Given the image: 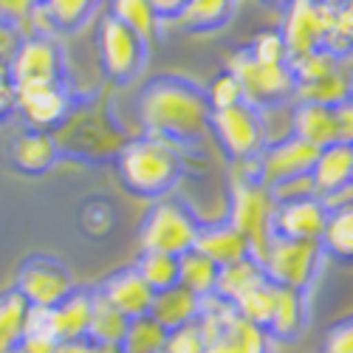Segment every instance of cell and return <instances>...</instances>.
Here are the masks:
<instances>
[{"label": "cell", "instance_id": "obj_1", "mask_svg": "<svg viewBox=\"0 0 353 353\" xmlns=\"http://www.w3.org/2000/svg\"><path fill=\"white\" fill-rule=\"evenodd\" d=\"M136 116L147 136L172 144H195L210 133L212 108L203 88L184 77H156L136 97Z\"/></svg>", "mask_w": 353, "mask_h": 353}, {"label": "cell", "instance_id": "obj_2", "mask_svg": "<svg viewBox=\"0 0 353 353\" xmlns=\"http://www.w3.org/2000/svg\"><path fill=\"white\" fill-rule=\"evenodd\" d=\"M116 172L130 195L159 201L179 184L184 159L179 153V144L141 133L125 141L119 156H116Z\"/></svg>", "mask_w": 353, "mask_h": 353}, {"label": "cell", "instance_id": "obj_3", "mask_svg": "<svg viewBox=\"0 0 353 353\" xmlns=\"http://www.w3.org/2000/svg\"><path fill=\"white\" fill-rule=\"evenodd\" d=\"M274 212L277 201L269 187H263L254 175V161L232 164L229 187V223L238 229L252 246V254L260 260L274 241Z\"/></svg>", "mask_w": 353, "mask_h": 353}, {"label": "cell", "instance_id": "obj_4", "mask_svg": "<svg viewBox=\"0 0 353 353\" xmlns=\"http://www.w3.org/2000/svg\"><path fill=\"white\" fill-rule=\"evenodd\" d=\"M198 232L201 221L190 212L187 203L161 198L144 215V223L139 229V246L141 252H164L181 257L190 249H195Z\"/></svg>", "mask_w": 353, "mask_h": 353}, {"label": "cell", "instance_id": "obj_5", "mask_svg": "<svg viewBox=\"0 0 353 353\" xmlns=\"http://www.w3.org/2000/svg\"><path fill=\"white\" fill-rule=\"evenodd\" d=\"M226 71L238 77V82L243 88V102H249L260 113L285 105V99H294V88H297V82H294V74H291L288 63L266 65V63L252 60L249 51L241 48V51L229 54Z\"/></svg>", "mask_w": 353, "mask_h": 353}, {"label": "cell", "instance_id": "obj_6", "mask_svg": "<svg viewBox=\"0 0 353 353\" xmlns=\"http://www.w3.org/2000/svg\"><path fill=\"white\" fill-rule=\"evenodd\" d=\"M325 260V249L319 241H288V238H274L260 257L263 274L269 283L280 288H294V291H308L311 283L319 274V266Z\"/></svg>", "mask_w": 353, "mask_h": 353}, {"label": "cell", "instance_id": "obj_7", "mask_svg": "<svg viewBox=\"0 0 353 353\" xmlns=\"http://www.w3.org/2000/svg\"><path fill=\"white\" fill-rule=\"evenodd\" d=\"M210 133L215 136L218 147L229 156L232 164L254 161L266 147V122H263V113L249 102L212 110Z\"/></svg>", "mask_w": 353, "mask_h": 353}, {"label": "cell", "instance_id": "obj_8", "mask_svg": "<svg viewBox=\"0 0 353 353\" xmlns=\"http://www.w3.org/2000/svg\"><path fill=\"white\" fill-rule=\"evenodd\" d=\"M147 46L136 32L125 23H119L116 17H102L99 26H97V54H99V65H102V74L116 82V85H128L133 82L144 63H147Z\"/></svg>", "mask_w": 353, "mask_h": 353}, {"label": "cell", "instance_id": "obj_9", "mask_svg": "<svg viewBox=\"0 0 353 353\" xmlns=\"http://www.w3.org/2000/svg\"><path fill=\"white\" fill-rule=\"evenodd\" d=\"M336 0H291L285 6V20L280 34L285 40L288 60L325 48L334 26Z\"/></svg>", "mask_w": 353, "mask_h": 353}, {"label": "cell", "instance_id": "obj_10", "mask_svg": "<svg viewBox=\"0 0 353 353\" xmlns=\"http://www.w3.org/2000/svg\"><path fill=\"white\" fill-rule=\"evenodd\" d=\"M319 150L311 147L308 141L297 139L294 133L269 141L266 147L260 150V156L254 159V175L263 187H280L291 179H303V175H311L314 161H316Z\"/></svg>", "mask_w": 353, "mask_h": 353}, {"label": "cell", "instance_id": "obj_11", "mask_svg": "<svg viewBox=\"0 0 353 353\" xmlns=\"http://www.w3.org/2000/svg\"><path fill=\"white\" fill-rule=\"evenodd\" d=\"M14 291L32 308H54L74 291V277L57 257L37 254L23 263Z\"/></svg>", "mask_w": 353, "mask_h": 353}, {"label": "cell", "instance_id": "obj_12", "mask_svg": "<svg viewBox=\"0 0 353 353\" xmlns=\"http://www.w3.org/2000/svg\"><path fill=\"white\" fill-rule=\"evenodd\" d=\"M71 91L65 82L54 85H14V110L32 130L54 133L71 116Z\"/></svg>", "mask_w": 353, "mask_h": 353}, {"label": "cell", "instance_id": "obj_13", "mask_svg": "<svg viewBox=\"0 0 353 353\" xmlns=\"http://www.w3.org/2000/svg\"><path fill=\"white\" fill-rule=\"evenodd\" d=\"M9 74L14 85H54L65 82V63L63 51L51 37L34 34L20 40L17 51L9 60Z\"/></svg>", "mask_w": 353, "mask_h": 353}, {"label": "cell", "instance_id": "obj_14", "mask_svg": "<svg viewBox=\"0 0 353 353\" xmlns=\"http://www.w3.org/2000/svg\"><path fill=\"white\" fill-rule=\"evenodd\" d=\"M60 128H68V139H57V144H60V153L63 150H74L79 159H113L119 156V150L125 147V136L122 130L116 128L108 116H91V113H85L82 119L77 125H71L68 119L60 125ZM57 128V130H60Z\"/></svg>", "mask_w": 353, "mask_h": 353}, {"label": "cell", "instance_id": "obj_15", "mask_svg": "<svg viewBox=\"0 0 353 353\" xmlns=\"http://www.w3.org/2000/svg\"><path fill=\"white\" fill-rule=\"evenodd\" d=\"M328 223V207L319 195L283 201L274 212V238L288 241H319Z\"/></svg>", "mask_w": 353, "mask_h": 353}, {"label": "cell", "instance_id": "obj_16", "mask_svg": "<svg viewBox=\"0 0 353 353\" xmlns=\"http://www.w3.org/2000/svg\"><path fill=\"white\" fill-rule=\"evenodd\" d=\"M99 294H102V297H105L113 308H119L128 319H136V316L150 314L153 300H156V291L141 280V274L136 272V266L113 272V274L99 285Z\"/></svg>", "mask_w": 353, "mask_h": 353}, {"label": "cell", "instance_id": "obj_17", "mask_svg": "<svg viewBox=\"0 0 353 353\" xmlns=\"http://www.w3.org/2000/svg\"><path fill=\"white\" fill-rule=\"evenodd\" d=\"M91 311H94V291L74 288L68 297L48 308V331L51 339L60 342H74V339H88V328H91Z\"/></svg>", "mask_w": 353, "mask_h": 353}, {"label": "cell", "instance_id": "obj_18", "mask_svg": "<svg viewBox=\"0 0 353 353\" xmlns=\"http://www.w3.org/2000/svg\"><path fill=\"white\" fill-rule=\"evenodd\" d=\"M195 249L201 254H207L218 269L232 266V263L246 260V257H254L249 241L229 221H223V223H201Z\"/></svg>", "mask_w": 353, "mask_h": 353}, {"label": "cell", "instance_id": "obj_19", "mask_svg": "<svg viewBox=\"0 0 353 353\" xmlns=\"http://www.w3.org/2000/svg\"><path fill=\"white\" fill-rule=\"evenodd\" d=\"M311 181L319 198L350 187L353 184V144L336 141V144L322 147L311 170Z\"/></svg>", "mask_w": 353, "mask_h": 353}, {"label": "cell", "instance_id": "obj_20", "mask_svg": "<svg viewBox=\"0 0 353 353\" xmlns=\"http://www.w3.org/2000/svg\"><path fill=\"white\" fill-rule=\"evenodd\" d=\"M291 133L308 141L311 147L322 150L328 144L339 141V125H336V110L328 105H314V102H297L291 108Z\"/></svg>", "mask_w": 353, "mask_h": 353}, {"label": "cell", "instance_id": "obj_21", "mask_svg": "<svg viewBox=\"0 0 353 353\" xmlns=\"http://www.w3.org/2000/svg\"><path fill=\"white\" fill-rule=\"evenodd\" d=\"M9 156H12L14 170H20L26 175H40V172H48L54 167V161L60 159V144H57V139L51 133L28 128L12 141Z\"/></svg>", "mask_w": 353, "mask_h": 353}, {"label": "cell", "instance_id": "obj_22", "mask_svg": "<svg viewBox=\"0 0 353 353\" xmlns=\"http://www.w3.org/2000/svg\"><path fill=\"white\" fill-rule=\"evenodd\" d=\"M198 314H201V297H195L184 285H172L167 291H159L153 300V308H150V316L167 331L192 325V322H198Z\"/></svg>", "mask_w": 353, "mask_h": 353}, {"label": "cell", "instance_id": "obj_23", "mask_svg": "<svg viewBox=\"0 0 353 353\" xmlns=\"http://www.w3.org/2000/svg\"><path fill=\"white\" fill-rule=\"evenodd\" d=\"M97 6L99 0H43L34 9V17L43 20V34L48 37L51 32H77L91 20Z\"/></svg>", "mask_w": 353, "mask_h": 353}, {"label": "cell", "instance_id": "obj_24", "mask_svg": "<svg viewBox=\"0 0 353 353\" xmlns=\"http://www.w3.org/2000/svg\"><path fill=\"white\" fill-rule=\"evenodd\" d=\"M303 328H305V294L277 285L274 311H272L269 328H266L269 336L280 339V342H291L303 334Z\"/></svg>", "mask_w": 353, "mask_h": 353}, {"label": "cell", "instance_id": "obj_25", "mask_svg": "<svg viewBox=\"0 0 353 353\" xmlns=\"http://www.w3.org/2000/svg\"><path fill=\"white\" fill-rule=\"evenodd\" d=\"M232 12L234 0H187L184 12L175 23L190 34H210L232 20Z\"/></svg>", "mask_w": 353, "mask_h": 353}, {"label": "cell", "instance_id": "obj_26", "mask_svg": "<svg viewBox=\"0 0 353 353\" xmlns=\"http://www.w3.org/2000/svg\"><path fill=\"white\" fill-rule=\"evenodd\" d=\"M266 280L263 274V266L257 257H246V260H238L232 266H223L218 272V283H215V297H221L223 303L234 305L246 291H252L254 285H260Z\"/></svg>", "mask_w": 353, "mask_h": 353}, {"label": "cell", "instance_id": "obj_27", "mask_svg": "<svg viewBox=\"0 0 353 353\" xmlns=\"http://www.w3.org/2000/svg\"><path fill=\"white\" fill-rule=\"evenodd\" d=\"M110 17L125 23L130 32H136L147 46H153L161 32V20L156 9L150 6V0H110Z\"/></svg>", "mask_w": 353, "mask_h": 353}, {"label": "cell", "instance_id": "obj_28", "mask_svg": "<svg viewBox=\"0 0 353 353\" xmlns=\"http://www.w3.org/2000/svg\"><path fill=\"white\" fill-rule=\"evenodd\" d=\"M319 243L325 249V257L353 263V203L328 210V223Z\"/></svg>", "mask_w": 353, "mask_h": 353}, {"label": "cell", "instance_id": "obj_29", "mask_svg": "<svg viewBox=\"0 0 353 353\" xmlns=\"http://www.w3.org/2000/svg\"><path fill=\"white\" fill-rule=\"evenodd\" d=\"M218 266L201 254L198 249H190L187 254L179 257V285H184L187 291H192L195 297H212L215 294V283H218Z\"/></svg>", "mask_w": 353, "mask_h": 353}, {"label": "cell", "instance_id": "obj_30", "mask_svg": "<svg viewBox=\"0 0 353 353\" xmlns=\"http://www.w3.org/2000/svg\"><path fill=\"white\" fill-rule=\"evenodd\" d=\"M128 316L113 308L99 291H94V311H91V328H88V339L94 345H122L128 334Z\"/></svg>", "mask_w": 353, "mask_h": 353}, {"label": "cell", "instance_id": "obj_31", "mask_svg": "<svg viewBox=\"0 0 353 353\" xmlns=\"http://www.w3.org/2000/svg\"><path fill=\"white\" fill-rule=\"evenodd\" d=\"M350 94H353V85H350V77L342 68H336L334 74L322 77V79H314V82L294 88V99L297 102H314V105H328V108H336Z\"/></svg>", "mask_w": 353, "mask_h": 353}, {"label": "cell", "instance_id": "obj_32", "mask_svg": "<svg viewBox=\"0 0 353 353\" xmlns=\"http://www.w3.org/2000/svg\"><path fill=\"white\" fill-rule=\"evenodd\" d=\"M28 303L17 291H9L0 297V353H12L26 331Z\"/></svg>", "mask_w": 353, "mask_h": 353}, {"label": "cell", "instance_id": "obj_33", "mask_svg": "<svg viewBox=\"0 0 353 353\" xmlns=\"http://www.w3.org/2000/svg\"><path fill=\"white\" fill-rule=\"evenodd\" d=\"M136 272L156 294L179 285V257L164 252H141L136 260Z\"/></svg>", "mask_w": 353, "mask_h": 353}, {"label": "cell", "instance_id": "obj_34", "mask_svg": "<svg viewBox=\"0 0 353 353\" xmlns=\"http://www.w3.org/2000/svg\"><path fill=\"white\" fill-rule=\"evenodd\" d=\"M223 342L229 345L232 353H269L272 350V336L266 328L254 325V322L243 319L241 314H234L226 331L221 334Z\"/></svg>", "mask_w": 353, "mask_h": 353}, {"label": "cell", "instance_id": "obj_35", "mask_svg": "<svg viewBox=\"0 0 353 353\" xmlns=\"http://www.w3.org/2000/svg\"><path fill=\"white\" fill-rule=\"evenodd\" d=\"M164 342H167V328H161L150 314H144L128 322L122 350L125 353H161Z\"/></svg>", "mask_w": 353, "mask_h": 353}, {"label": "cell", "instance_id": "obj_36", "mask_svg": "<svg viewBox=\"0 0 353 353\" xmlns=\"http://www.w3.org/2000/svg\"><path fill=\"white\" fill-rule=\"evenodd\" d=\"M274 300H277V285L263 280L260 285H254L252 291H246L243 297L234 303V311H238L243 319L254 322L260 328H269V319L274 311Z\"/></svg>", "mask_w": 353, "mask_h": 353}, {"label": "cell", "instance_id": "obj_37", "mask_svg": "<svg viewBox=\"0 0 353 353\" xmlns=\"http://www.w3.org/2000/svg\"><path fill=\"white\" fill-rule=\"evenodd\" d=\"M116 223H119V215H116V207L108 198H91L79 210V229H82V234H88V238H94V241L108 238L116 229Z\"/></svg>", "mask_w": 353, "mask_h": 353}, {"label": "cell", "instance_id": "obj_38", "mask_svg": "<svg viewBox=\"0 0 353 353\" xmlns=\"http://www.w3.org/2000/svg\"><path fill=\"white\" fill-rule=\"evenodd\" d=\"M288 68L294 74V82L305 85V82H314V79H322V77L334 74L342 65H339V57H334L328 48H319V51H311V54H303V57L288 60Z\"/></svg>", "mask_w": 353, "mask_h": 353}, {"label": "cell", "instance_id": "obj_39", "mask_svg": "<svg viewBox=\"0 0 353 353\" xmlns=\"http://www.w3.org/2000/svg\"><path fill=\"white\" fill-rule=\"evenodd\" d=\"M325 48L339 60L353 54V0H336L334 3V26Z\"/></svg>", "mask_w": 353, "mask_h": 353}, {"label": "cell", "instance_id": "obj_40", "mask_svg": "<svg viewBox=\"0 0 353 353\" xmlns=\"http://www.w3.org/2000/svg\"><path fill=\"white\" fill-rule=\"evenodd\" d=\"M246 51L252 60L266 63V65L288 63V51H285V40L280 34V28H263V32H257Z\"/></svg>", "mask_w": 353, "mask_h": 353}, {"label": "cell", "instance_id": "obj_41", "mask_svg": "<svg viewBox=\"0 0 353 353\" xmlns=\"http://www.w3.org/2000/svg\"><path fill=\"white\" fill-rule=\"evenodd\" d=\"M207 94V102L212 110H223V108H232V105H241L243 102V88L238 82V77L223 71L218 77H212V82L203 88Z\"/></svg>", "mask_w": 353, "mask_h": 353}, {"label": "cell", "instance_id": "obj_42", "mask_svg": "<svg viewBox=\"0 0 353 353\" xmlns=\"http://www.w3.org/2000/svg\"><path fill=\"white\" fill-rule=\"evenodd\" d=\"M203 350H207V339H203L198 322H192V325L167 331V342L161 353H203Z\"/></svg>", "mask_w": 353, "mask_h": 353}, {"label": "cell", "instance_id": "obj_43", "mask_svg": "<svg viewBox=\"0 0 353 353\" xmlns=\"http://www.w3.org/2000/svg\"><path fill=\"white\" fill-rule=\"evenodd\" d=\"M322 353H353V316L336 322V325L328 331Z\"/></svg>", "mask_w": 353, "mask_h": 353}, {"label": "cell", "instance_id": "obj_44", "mask_svg": "<svg viewBox=\"0 0 353 353\" xmlns=\"http://www.w3.org/2000/svg\"><path fill=\"white\" fill-rule=\"evenodd\" d=\"M43 0H0V20L14 26L20 20H28Z\"/></svg>", "mask_w": 353, "mask_h": 353}, {"label": "cell", "instance_id": "obj_45", "mask_svg": "<svg viewBox=\"0 0 353 353\" xmlns=\"http://www.w3.org/2000/svg\"><path fill=\"white\" fill-rule=\"evenodd\" d=\"M334 110H336V125H339V141L353 144V94L342 99Z\"/></svg>", "mask_w": 353, "mask_h": 353}, {"label": "cell", "instance_id": "obj_46", "mask_svg": "<svg viewBox=\"0 0 353 353\" xmlns=\"http://www.w3.org/2000/svg\"><path fill=\"white\" fill-rule=\"evenodd\" d=\"M14 110V79L9 74V65H0V122Z\"/></svg>", "mask_w": 353, "mask_h": 353}, {"label": "cell", "instance_id": "obj_47", "mask_svg": "<svg viewBox=\"0 0 353 353\" xmlns=\"http://www.w3.org/2000/svg\"><path fill=\"white\" fill-rule=\"evenodd\" d=\"M150 6L156 9L159 20H179V14L187 6V0H150Z\"/></svg>", "mask_w": 353, "mask_h": 353}, {"label": "cell", "instance_id": "obj_48", "mask_svg": "<svg viewBox=\"0 0 353 353\" xmlns=\"http://www.w3.org/2000/svg\"><path fill=\"white\" fill-rule=\"evenodd\" d=\"M54 353H97V345L91 339H74V342H60Z\"/></svg>", "mask_w": 353, "mask_h": 353}, {"label": "cell", "instance_id": "obj_49", "mask_svg": "<svg viewBox=\"0 0 353 353\" xmlns=\"http://www.w3.org/2000/svg\"><path fill=\"white\" fill-rule=\"evenodd\" d=\"M97 353H125L122 345H97Z\"/></svg>", "mask_w": 353, "mask_h": 353}, {"label": "cell", "instance_id": "obj_50", "mask_svg": "<svg viewBox=\"0 0 353 353\" xmlns=\"http://www.w3.org/2000/svg\"><path fill=\"white\" fill-rule=\"evenodd\" d=\"M266 3H272V6H280V9H285V6L291 3V0H266Z\"/></svg>", "mask_w": 353, "mask_h": 353}]
</instances>
